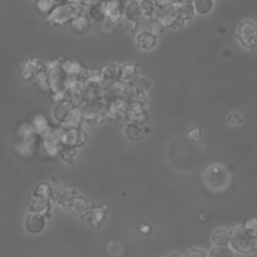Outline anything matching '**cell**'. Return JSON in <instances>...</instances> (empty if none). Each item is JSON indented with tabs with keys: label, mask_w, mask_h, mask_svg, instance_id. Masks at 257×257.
I'll return each mask as SVG.
<instances>
[{
	"label": "cell",
	"mask_w": 257,
	"mask_h": 257,
	"mask_svg": "<svg viewBox=\"0 0 257 257\" xmlns=\"http://www.w3.org/2000/svg\"><path fill=\"white\" fill-rule=\"evenodd\" d=\"M194 7L191 4H184L181 7L177 9V14L179 19L183 20H188L191 19L194 16Z\"/></svg>",
	"instance_id": "12"
},
{
	"label": "cell",
	"mask_w": 257,
	"mask_h": 257,
	"mask_svg": "<svg viewBox=\"0 0 257 257\" xmlns=\"http://www.w3.org/2000/svg\"><path fill=\"white\" fill-rule=\"evenodd\" d=\"M211 255L225 256V255H233V253L227 247H217V248L213 249Z\"/></svg>",
	"instance_id": "15"
},
{
	"label": "cell",
	"mask_w": 257,
	"mask_h": 257,
	"mask_svg": "<svg viewBox=\"0 0 257 257\" xmlns=\"http://www.w3.org/2000/svg\"><path fill=\"white\" fill-rule=\"evenodd\" d=\"M102 8L105 19L114 22L123 15L124 3L122 0H104L102 2Z\"/></svg>",
	"instance_id": "4"
},
{
	"label": "cell",
	"mask_w": 257,
	"mask_h": 257,
	"mask_svg": "<svg viewBox=\"0 0 257 257\" xmlns=\"http://www.w3.org/2000/svg\"><path fill=\"white\" fill-rule=\"evenodd\" d=\"M246 228L254 233H257V219L252 218V219L248 220L246 223Z\"/></svg>",
	"instance_id": "17"
},
{
	"label": "cell",
	"mask_w": 257,
	"mask_h": 257,
	"mask_svg": "<svg viewBox=\"0 0 257 257\" xmlns=\"http://www.w3.org/2000/svg\"><path fill=\"white\" fill-rule=\"evenodd\" d=\"M213 7V0H195L194 8L199 14H207Z\"/></svg>",
	"instance_id": "10"
},
{
	"label": "cell",
	"mask_w": 257,
	"mask_h": 257,
	"mask_svg": "<svg viewBox=\"0 0 257 257\" xmlns=\"http://www.w3.org/2000/svg\"><path fill=\"white\" fill-rule=\"evenodd\" d=\"M187 255H193V256H205L206 255V253L205 252H203V251H199V250H197V249H195V250H192V251H190V252H188L187 253Z\"/></svg>",
	"instance_id": "18"
},
{
	"label": "cell",
	"mask_w": 257,
	"mask_h": 257,
	"mask_svg": "<svg viewBox=\"0 0 257 257\" xmlns=\"http://www.w3.org/2000/svg\"><path fill=\"white\" fill-rule=\"evenodd\" d=\"M80 7V5L71 3L69 1L61 2L56 5L48 15H46L47 21L51 25L62 26L66 23H69L71 19H73L77 14L81 12Z\"/></svg>",
	"instance_id": "1"
},
{
	"label": "cell",
	"mask_w": 257,
	"mask_h": 257,
	"mask_svg": "<svg viewBox=\"0 0 257 257\" xmlns=\"http://www.w3.org/2000/svg\"><path fill=\"white\" fill-rule=\"evenodd\" d=\"M157 43V36L152 31H141L137 36V44L143 49H151Z\"/></svg>",
	"instance_id": "7"
},
{
	"label": "cell",
	"mask_w": 257,
	"mask_h": 257,
	"mask_svg": "<svg viewBox=\"0 0 257 257\" xmlns=\"http://www.w3.org/2000/svg\"><path fill=\"white\" fill-rule=\"evenodd\" d=\"M43 228V219L38 215H31L27 218V229L32 233H37Z\"/></svg>",
	"instance_id": "9"
},
{
	"label": "cell",
	"mask_w": 257,
	"mask_h": 257,
	"mask_svg": "<svg viewBox=\"0 0 257 257\" xmlns=\"http://www.w3.org/2000/svg\"><path fill=\"white\" fill-rule=\"evenodd\" d=\"M120 75L119 67L115 65H107L102 70V78L105 80H114Z\"/></svg>",
	"instance_id": "11"
},
{
	"label": "cell",
	"mask_w": 257,
	"mask_h": 257,
	"mask_svg": "<svg viewBox=\"0 0 257 257\" xmlns=\"http://www.w3.org/2000/svg\"><path fill=\"white\" fill-rule=\"evenodd\" d=\"M232 246L243 253L257 250V233L250 230L237 228L230 235Z\"/></svg>",
	"instance_id": "2"
},
{
	"label": "cell",
	"mask_w": 257,
	"mask_h": 257,
	"mask_svg": "<svg viewBox=\"0 0 257 257\" xmlns=\"http://www.w3.org/2000/svg\"><path fill=\"white\" fill-rule=\"evenodd\" d=\"M91 24L90 18L87 16V14H83L80 12L77 14L71 21L69 22V25L71 29L76 33H84L86 32Z\"/></svg>",
	"instance_id": "6"
},
{
	"label": "cell",
	"mask_w": 257,
	"mask_h": 257,
	"mask_svg": "<svg viewBox=\"0 0 257 257\" xmlns=\"http://www.w3.org/2000/svg\"><path fill=\"white\" fill-rule=\"evenodd\" d=\"M189 138L195 142H200L202 140V134L198 127H195L189 132Z\"/></svg>",
	"instance_id": "16"
},
{
	"label": "cell",
	"mask_w": 257,
	"mask_h": 257,
	"mask_svg": "<svg viewBox=\"0 0 257 257\" xmlns=\"http://www.w3.org/2000/svg\"><path fill=\"white\" fill-rule=\"evenodd\" d=\"M213 240L219 246H227L230 241V235L225 230H217L213 235Z\"/></svg>",
	"instance_id": "13"
},
{
	"label": "cell",
	"mask_w": 257,
	"mask_h": 257,
	"mask_svg": "<svg viewBox=\"0 0 257 257\" xmlns=\"http://www.w3.org/2000/svg\"><path fill=\"white\" fill-rule=\"evenodd\" d=\"M59 3L61 0H36V8L41 14L48 15Z\"/></svg>",
	"instance_id": "8"
},
{
	"label": "cell",
	"mask_w": 257,
	"mask_h": 257,
	"mask_svg": "<svg viewBox=\"0 0 257 257\" xmlns=\"http://www.w3.org/2000/svg\"><path fill=\"white\" fill-rule=\"evenodd\" d=\"M238 37L241 43L248 47L254 48L257 46V25L250 21H243L238 27Z\"/></svg>",
	"instance_id": "3"
},
{
	"label": "cell",
	"mask_w": 257,
	"mask_h": 257,
	"mask_svg": "<svg viewBox=\"0 0 257 257\" xmlns=\"http://www.w3.org/2000/svg\"><path fill=\"white\" fill-rule=\"evenodd\" d=\"M144 15L140 1L139 0H130L124 4L123 16L131 22H137Z\"/></svg>",
	"instance_id": "5"
},
{
	"label": "cell",
	"mask_w": 257,
	"mask_h": 257,
	"mask_svg": "<svg viewBox=\"0 0 257 257\" xmlns=\"http://www.w3.org/2000/svg\"><path fill=\"white\" fill-rule=\"evenodd\" d=\"M143 13L145 15H150L153 13L154 9H155V1L154 0H139Z\"/></svg>",
	"instance_id": "14"
}]
</instances>
